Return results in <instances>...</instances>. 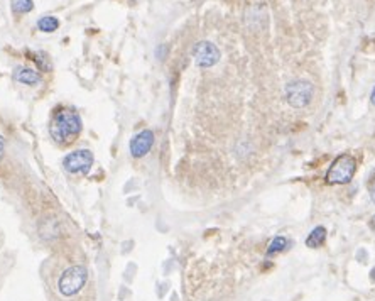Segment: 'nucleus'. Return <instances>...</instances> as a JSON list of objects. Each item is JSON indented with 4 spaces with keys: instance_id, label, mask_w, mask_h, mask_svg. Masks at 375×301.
<instances>
[{
    "instance_id": "nucleus-14",
    "label": "nucleus",
    "mask_w": 375,
    "mask_h": 301,
    "mask_svg": "<svg viewBox=\"0 0 375 301\" xmlns=\"http://www.w3.org/2000/svg\"><path fill=\"white\" fill-rule=\"evenodd\" d=\"M4 150H5V141H4V137L0 136V159H2V156H4Z\"/></svg>"
},
{
    "instance_id": "nucleus-11",
    "label": "nucleus",
    "mask_w": 375,
    "mask_h": 301,
    "mask_svg": "<svg viewBox=\"0 0 375 301\" xmlns=\"http://www.w3.org/2000/svg\"><path fill=\"white\" fill-rule=\"evenodd\" d=\"M287 247V239L286 237H274L272 242L269 244V249H267V256H274V254H279Z\"/></svg>"
},
{
    "instance_id": "nucleus-17",
    "label": "nucleus",
    "mask_w": 375,
    "mask_h": 301,
    "mask_svg": "<svg viewBox=\"0 0 375 301\" xmlns=\"http://www.w3.org/2000/svg\"><path fill=\"white\" fill-rule=\"evenodd\" d=\"M370 274H372V276H370V278H372V281L375 283V267H373V269H372V272H370Z\"/></svg>"
},
{
    "instance_id": "nucleus-13",
    "label": "nucleus",
    "mask_w": 375,
    "mask_h": 301,
    "mask_svg": "<svg viewBox=\"0 0 375 301\" xmlns=\"http://www.w3.org/2000/svg\"><path fill=\"white\" fill-rule=\"evenodd\" d=\"M367 190H368V195H370L372 202L375 203V169L368 176V183H367Z\"/></svg>"
},
{
    "instance_id": "nucleus-5",
    "label": "nucleus",
    "mask_w": 375,
    "mask_h": 301,
    "mask_svg": "<svg viewBox=\"0 0 375 301\" xmlns=\"http://www.w3.org/2000/svg\"><path fill=\"white\" fill-rule=\"evenodd\" d=\"M91 166H93V154H91L88 149L73 150V153H69L68 156H64V159H63L64 171L71 174L86 173Z\"/></svg>"
},
{
    "instance_id": "nucleus-12",
    "label": "nucleus",
    "mask_w": 375,
    "mask_h": 301,
    "mask_svg": "<svg viewBox=\"0 0 375 301\" xmlns=\"http://www.w3.org/2000/svg\"><path fill=\"white\" fill-rule=\"evenodd\" d=\"M10 4H12V10L15 14H27L34 9L32 0H10Z\"/></svg>"
},
{
    "instance_id": "nucleus-3",
    "label": "nucleus",
    "mask_w": 375,
    "mask_h": 301,
    "mask_svg": "<svg viewBox=\"0 0 375 301\" xmlns=\"http://www.w3.org/2000/svg\"><path fill=\"white\" fill-rule=\"evenodd\" d=\"M88 281V271L83 266H71L61 274L58 281V289L63 296H73L85 288Z\"/></svg>"
},
{
    "instance_id": "nucleus-16",
    "label": "nucleus",
    "mask_w": 375,
    "mask_h": 301,
    "mask_svg": "<svg viewBox=\"0 0 375 301\" xmlns=\"http://www.w3.org/2000/svg\"><path fill=\"white\" fill-rule=\"evenodd\" d=\"M370 98H372V104L375 105V88H373V91H372V96H370Z\"/></svg>"
},
{
    "instance_id": "nucleus-7",
    "label": "nucleus",
    "mask_w": 375,
    "mask_h": 301,
    "mask_svg": "<svg viewBox=\"0 0 375 301\" xmlns=\"http://www.w3.org/2000/svg\"><path fill=\"white\" fill-rule=\"evenodd\" d=\"M154 146V132L145 129V131L135 134L130 141V154L134 158H144V156L149 154V150Z\"/></svg>"
},
{
    "instance_id": "nucleus-6",
    "label": "nucleus",
    "mask_w": 375,
    "mask_h": 301,
    "mask_svg": "<svg viewBox=\"0 0 375 301\" xmlns=\"http://www.w3.org/2000/svg\"><path fill=\"white\" fill-rule=\"evenodd\" d=\"M193 58L199 68H211L220 61V49L213 42L201 41L193 47Z\"/></svg>"
},
{
    "instance_id": "nucleus-2",
    "label": "nucleus",
    "mask_w": 375,
    "mask_h": 301,
    "mask_svg": "<svg viewBox=\"0 0 375 301\" xmlns=\"http://www.w3.org/2000/svg\"><path fill=\"white\" fill-rule=\"evenodd\" d=\"M355 171H357V161L353 159V156L341 154L331 163L330 169L326 171L324 180L328 185H346V183H350L353 180Z\"/></svg>"
},
{
    "instance_id": "nucleus-9",
    "label": "nucleus",
    "mask_w": 375,
    "mask_h": 301,
    "mask_svg": "<svg viewBox=\"0 0 375 301\" xmlns=\"http://www.w3.org/2000/svg\"><path fill=\"white\" fill-rule=\"evenodd\" d=\"M324 239H326V229L324 227H314L311 230V234L308 235L306 245L311 247V249H316V247H319L323 244Z\"/></svg>"
},
{
    "instance_id": "nucleus-4",
    "label": "nucleus",
    "mask_w": 375,
    "mask_h": 301,
    "mask_svg": "<svg viewBox=\"0 0 375 301\" xmlns=\"http://www.w3.org/2000/svg\"><path fill=\"white\" fill-rule=\"evenodd\" d=\"M314 95L313 85L306 80H294L286 85V100L294 109H304Z\"/></svg>"
},
{
    "instance_id": "nucleus-10",
    "label": "nucleus",
    "mask_w": 375,
    "mask_h": 301,
    "mask_svg": "<svg viewBox=\"0 0 375 301\" xmlns=\"http://www.w3.org/2000/svg\"><path fill=\"white\" fill-rule=\"evenodd\" d=\"M58 28H59V20L54 15H44V17L37 20V29L42 32H54L58 31Z\"/></svg>"
},
{
    "instance_id": "nucleus-1",
    "label": "nucleus",
    "mask_w": 375,
    "mask_h": 301,
    "mask_svg": "<svg viewBox=\"0 0 375 301\" xmlns=\"http://www.w3.org/2000/svg\"><path fill=\"white\" fill-rule=\"evenodd\" d=\"M81 132V119L74 110L64 109L54 115L49 126V134L56 142H73Z\"/></svg>"
},
{
    "instance_id": "nucleus-8",
    "label": "nucleus",
    "mask_w": 375,
    "mask_h": 301,
    "mask_svg": "<svg viewBox=\"0 0 375 301\" xmlns=\"http://www.w3.org/2000/svg\"><path fill=\"white\" fill-rule=\"evenodd\" d=\"M14 80L24 85H37L41 82V74L32 68H17L14 71Z\"/></svg>"
},
{
    "instance_id": "nucleus-15",
    "label": "nucleus",
    "mask_w": 375,
    "mask_h": 301,
    "mask_svg": "<svg viewBox=\"0 0 375 301\" xmlns=\"http://www.w3.org/2000/svg\"><path fill=\"white\" fill-rule=\"evenodd\" d=\"M370 229H372V230H375V215H373L372 220H370Z\"/></svg>"
}]
</instances>
